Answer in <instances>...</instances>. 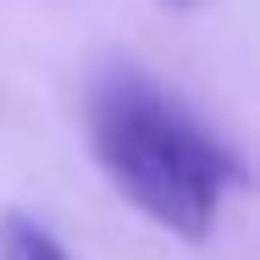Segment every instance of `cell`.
I'll return each mask as SVG.
<instances>
[{
  "label": "cell",
  "mask_w": 260,
  "mask_h": 260,
  "mask_svg": "<svg viewBox=\"0 0 260 260\" xmlns=\"http://www.w3.org/2000/svg\"><path fill=\"white\" fill-rule=\"evenodd\" d=\"M166 6H194V0H166Z\"/></svg>",
  "instance_id": "obj_3"
},
{
  "label": "cell",
  "mask_w": 260,
  "mask_h": 260,
  "mask_svg": "<svg viewBox=\"0 0 260 260\" xmlns=\"http://www.w3.org/2000/svg\"><path fill=\"white\" fill-rule=\"evenodd\" d=\"M0 260H72V255L55 244L50 227H39L22 210H6L0 216Z\"/></svg>",
  "instance_id": "obj_2"
},
{
  "label": "cell",
  "mask_w": 260,
  "mask_h": 260,
  "mask_svg": "<svg viewBox=\"0 0 260 260\" xmlns=\"http://www.w3.org/2000/svg\"><path fill=\"white\" fill-rule=\"evenodd\" d=\"M89 144L116 194L188 244L210 238L227 194L244 183V160L183 100L133 67H116L94 83Z\"/></svg>",
  "instance_id": "obj_1"
}]
</instances>
